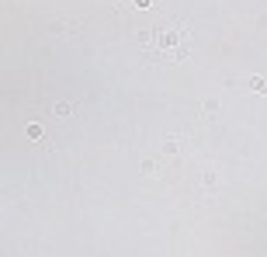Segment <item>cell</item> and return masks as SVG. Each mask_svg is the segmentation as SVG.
<instances>
[{"mask_svg": "<svg viewBox=\"0 0 267 257\" xmlns=\"http://www.w3.org/2000/svg\"><path fill=\"white\" fill-rule=\"evenodd\" d=\"M142 52L149 59H156V63H177L191 52V31L180 24V21H160V24H153L142 31V39H139Z\"/></svg>", "mask_w": 267, "mask_h": 257, "instance_id": "cell-1", "label": "cell"}]
</instances>
